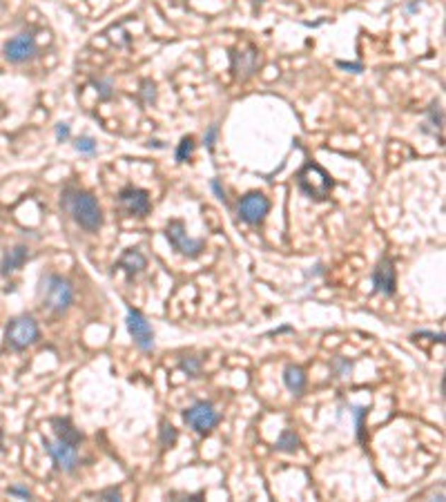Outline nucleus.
<instances>
[{"mask_svg": "<svg viewBox=\"0 0 446 502\" xmlns=\"http://www.w3.org/2000/svg\"><path fill=\"white\" fill-rule=\"evenodd\" d=\"M94 496L101 498V500H121V498H123L118 486H110V489H103V491H98V494H94Z\"/></svg>", "mask_w": 446, "mask_h": 502, "instance_id": "25", "label": "nucleus"}, {"mask_svg": "<svg viewBox=\"0 0 446 502\" xmlns=\"http://www.w3.org/2000/svg\"><path fill=\"white\" fill-rule=\"evenodd\" d=\"M217 135H219V127L217 125H210L207 127V132H205V139H203V143H205V147L207 150H215V141H217Z\"/></svg>", "mask_w": 446, "mask_h": 502, "instance_id": "26", "label": "nucleus"}, {"mask_svg": "<svg viewBox=\"0 0 446 502\" xmlns=\"http://www.w3.org/2000/svg\"><path fill=\"white\" fill-rule=\"evenodd\" d=\"M373 290L384 297H393L397 290V277H395V263L391 257H382L373 270Z\"/></svg>", "mask_w": 446, "mask_h": 502, "instance_id": "10", "label": "nucleus"}, {"mask_svg": "<svg viewBox=\"0 0 446 502\" xmlns=\"http://www.w3.org/2000/svg\"><path fill=\"white\" fill-rule=\"evenodd\" d=\"M299 445H302L299 435H297L295 431H290V429H286L284 433L279 435V440H277L275 449H277V451H281V453H295L297 449H299Z\"/></svg>", "mask_w": 446, "mask_h": 502, "instance_id": "18", "label": "nucleus"}, {"mask_svg": "<svg viewBox=\"0 0 446 502\" xmlns=\"http://www.w3.org/2000/svg\"><path fill=\"white\" fill-rule=\"evenodd\" d=\"M94 87L101 98H110L112 96V85L110 83H103V81H94Z\"/></svg>", "mask_w": 446, "mask_h": 502, "instance_id": "28", "label": "nucleus"}, {"mask_svg": "<svg viewBox=\"0 0 446 502\" xmlns=\"http://www.w3.org/2000/svg\"><path fill=\"white\" fill-rule=\"evenodd\" d=\"M183 422L199 435H207L219 424V413L215 411L212 402H195L183 411Z\"/></svg>", "mask_w": 446, "mask_h": 502, "instance_id": "5", "label": "nucleus"}, {"mask_svg": "<svg viewBox=\"0 0 446 502\" xmlns=\"http://www.w3.org/2000/svg\"><path fill=\"white\" fill-rule=\"evenodd\" d=\"M50 424H52V429L56 433V440L67 442V445H72V447H79L83 442V433L72 424L69 418H52Z\"/></svg>", "mask_w": 446, "mask_h": 502, "instance_id": "14", "label": "nucleus"}, {"mask_svg": "<svg viewBox=\"0 0 446 502\" xmlns=\"http://www.w3.org/2000/svg\"><path fill=\"white\" fill-rule=\"evenodd\" d=\"M38 300H40V306L45 308V311H50L54 315H63V313H67V308L74 302L72 284L61 275H45L40 279Z\"/></svg>", "mask_w": 446, "mask_h": 502, "instance_id": "1", "label": "nucleus"}, {"mask_svg": "<svg viewBox=\"0 0 446 502\" xmlns=\"http://www.w3.org/2000/svg\"><path fill=\"white\" fill-rule=\"evenodd\" d=\"M125 326H127L130 335L134 337V344L139 346V350H143V353L154 350V331L150 326V321L143 317V313L134 311V308H127Z\"/></svg>", "mask_w": 446, "mask_h": 502, "instance_id": "8", "label": "nucleus"}, {"mask_svg": "<svg viewBox=\"0 0 446 502\" xmlns=\"http://www.w3.org/2000/svg\"><path fill=\"white\" fill-rule=\"evenodd\" d=\"M56 139L58 141H67L69 139V125L67 123H58L56 125Z\"/></svg>", "mask_w": 446, "mask_h": 502, "instance_id": "30", "label": "nucleus"}, {"mask_svg": "<svg viewBox=\"0 0 446 502\" xmlns=\"http://www.w3.org/2000/svg\"><path fill=\"white\" fill-rule=\"evenodd\" d=\"M118 268H123L130 277H134V275H139L145 266H147V259L143 257V253L141 250H137V248H127L125 253H123V257L118 259Z\"/></svg>", "mask_w": 446, "mask_h": 502, "instance_id": "15", "label": "nucleus"}, {"mask_svg": "<svg viewBox=\"0 0 446 502\" xmlns=\"http://www.w3.org/2000/svg\"><path fill=\"white\" fill-rule=\"evenodd\" d=\"M63 203H65V208L69 210L72 219L76 221L83 230L94 232V230L101 228V224H103L101 205L92 195H89V192H81V190L67 192Z\"/></svg>", "mask_w": 446, "mask_h": 502, "instance_id": "2", "label": "nucleus"}, {"mask_svg": "<svg viewBox=\"0 0 446 502\" xmlns=\"http://www.w3.org/2000/svg\"><path fill=\"white\" fill-rule=\"evenodd\" d=\"M192 152H195V139L183 137L181 143H178V147H176V161L178 164H185V161L192 156Z\"/></svg>", "mask_w": 446, "mask_h": 502, "instance_id": "22", "label": "nucleus"}, {"mask_svg": "<svg viewBox=\"0 0 446 502\" xmlns=\"http://www.w3.org/2000/svg\"><path fill=\"white\" fill-rule=\"evenodd\" d=\"M40 331L38 324L32 315H18L7 324L5 331V344L11 350H25L27 346H32L38 342Z\"/></svg>", "mask_w": 446, "mask_h": 502, "instance_id": "4", "label": "nucleus"}, {"mask_svg": "<svg viewBox=\"0 0 446 502\" xmlns=\"http://www.w3.org/2000/svg\"><path fill=\"white\" fill-rule=\"evenodd\" d=\"M422 498L424 500H438V502H442L444 500V486L440 484V489H438V486H433V489H428L426 494H422Z\"/></svg>", "mask_w": 446, "mask_h": 502, "instance_id": "27", "label": "nucleus"}, {"mask_svg": "<svg viewBox=\"0 0 446 502\" xmlns=\"http://www.w3.org/2000/svg\"><path fill=\"white\" fill-rule=\"evenodd\" d=\"M230 61H232V72H234V79L236 81H248L252 74L257 69V61H259V52L246 45L244 50H234L230 54Z\"/></svg>", "mask_w": 446, "mask_h": 502, "instance_id": "13", "label": "nucleus"}, {"mask_svg": "<svg viewBox=\"0 0 446 502\" xmlns=\"http://www.w3.org/2000/svg\"><path fill=\"white\" fill-rule=\"evenodd\" d=\"M176 440H178V431L174 429V424H170L168 420H161V424H159V442H161V447L170 449V447L176 445Z\"/></svg>", "mask_w": 446, "mask_h": 502, "instance_id": "19", "label": "nucleus"}, {"mask_svg": "<svg viewBox=\"0 0 446 502\" xmlns=\"http://www.w3.org/2000/svg\"><path fill=\"white\" fill-rule=\"evenodd\" d=\"M284 384H286V389L295 395H302L304 389H306V371L302 366H297V364H288L284 368Z\"/></svg>", "mask_w": 446, "mask_h": 502, "instance_id": "16", "label": "nucleus"}, {"mask_svg": "<svg viewBox=\"0 0 446 502\" xmlns=\"http://www.w3.org/2000/svg\"><path fill=\"white\" fill-rule=\"evenodd\" d=\"M118 203L132 217H145L150 212V195L141 188H125L118 192Z\"/></svg>", "mask_w": 446, "mask_h": 502, "instance_id": "11", "label": "nucleus"}, {"mask_svg": "<svg viewBox=\"0 0 446 502\" xmlns=\"http://www.w3.org/2000/svg\"><path fill=\"white\" fill-rule=\"evenodd\" d=\"M166 237L170 241V246L176 250L178 255H183L188 259H195L203 253L205 244L201 239H190L188 232H185V226L183 221H170L168 224V230H166Z\"/></svg>", "mask_w": 446, "mask_h": 502, "instance_id": "6", "label": "nucleus"}, {"mask_svg": "<svg viewBox=\"0 0 446 502\" xmlns=\"http://www.w3.org/2000/svg\"><path fill=\"white\" fill-rule=\"evenodd\" d=\"M178 368H181V371H183L185 375H190V377H197V375L201 373V360H199V358H195V355H190V358H181V360H178Z\"/></svg>", "mask_w": 446, "mask_h": 502, "instance_id": "21", "label": "nucleus"}, {"mask_svg": "<svg viewBox=\"0 0 446 502\" xmlns=\"http://www.w3.org/2000/svg\"><path fill=\"white\" fill-rule=\"evenodd\" d=\"M168 498H181V500H201V498H203V494H176V491H172V494H168Z\"/></svg>", "mask_w": 446, "mask_h": 502, "instance_id": "33", "label": "nucleus"}, {"mask_svg": "<svg viewBox=\"0 0 446 502\" xmlns=\"http://www.w3.org/2000/svg\"><path fill=\"white\" fill-rule=\"evenodd\" d=\"M42 445H45V451L50 453V457L54 460L58 471H63V474H74V471L79 469L76 447H72V445L61 442V440H50V438H42Z\"/></svg>", "mask_w": 446, "mask_h": 502, "instance_id": "7", "label": "nucleus"}, {"mask_svg": "<svg viewBox=\"0 0 446 502\" xmlns=\"http://www.w3.org/2000/svg\"><path fill=\"white\" fill-rule=\"evenodd\" d=\"M210 186H212V190H215V195H217V199H219V201H223V203H226V192H223V188H221L219 179H212V181H210Z\"/></svg>", "mask_w": 446, "mask_h": 502, "instance_id": "32", "label": "nucleus"}, {"mask_svg": "<svg viewBox=\"0 0 446 502\" xmlns=\"http://www.w3.org/2000/svg\"><path fill=\"white\" fill-rule=\"evenodd\" d=\"M29 253H27V248L25 246H16L13 250H9V253L3 257V263H0V273H3L5 277L11 275L13 270H18L21 266L27 261Z\"/></svg>", "mask_w": 446, "mask_h": 502, "instance_id": "17", "label": "nucleus"}, {"mask_svg": "<svg viewBox=\"0 0 446 502\" xmlns=\"http://www.w3.org/2000/svg\"><path fill=\"white\" fill-rule=\"evenodd\" d=\"M74 145H76V150L81 154H94L96 152V141L92 137H81Z\"/></svg>", "mask_w": 446, "mask_h": 502, "instance_id": "24", "label": "nucleus"}, {"mask_svg": "<svg viewBox=\"0 0 446 502\" xmlns=\"http://www.w3.org/2000/svg\"><path fill=\"white\" fill-rule=\"evenodd\" d=\"M368 413V406H350V416L355 420V431H357V440L364 445V418Z\"/></svg>", "mask_w": 446, "mask_h": 502, "instance_id": "20", "label": "nucleus"}, {"mask_svg": "<svg viewBox=\"0 0 446 502\" xmlns=\"http://www.w3.org/2000/svg\"><path fill=\"white\" fill-rule=\"evenodd\" d=\"M268 212H270V201L261 192H248L239 201V217L248 226H259Z\"/></svg>", "mask_w": 446, "mask_h": 502, "instance_id": "9", "label": "nucleus"}, {"mask_svg": "<svg viewBox=\"0 0 446 502\" xmlns=\"http://www.w3.org/2000/svg\"><path fill=\"white\" fill-rule=\"evenodd\" d=\"M7 494H9V496H18V498H25V500L32 498V494H29L27 489H23V486H9Z\"/></svg>", "mask_w": 446, "mask_h": 502, "instance_id": "31", "label": "nucleus"}, {"mask_svg": "<svg viewBox=\"0 0 446 502\" xmlns=\"http://www.w3.org/2000/svg\"><path fill=\"white\" fill-rule=\"evenodd\" d=\"M297 183H299V188L315 201H326L331 197L333 188H335L333 176L326 172L319 164H306L299 170V174H297Z\"/></svg>", "mask_w": 446, "mask_h": 502, "instance_id": "3", "label": "nucleus"}, {"mask_svg": "<svg viewBox=\"0 0 446 502\" xmlns=\"http://www.w3.org/2000/svg\"><path fill=\"white\" fill-rule=\"evenodd\" d=\"M337 67H339V69H348V72H355V74L364 72V65H362V63H344V61H337Z\"/></svg>", "mask_w": 446, "mask_h": 502, "instance_id": "29", "label": "nucleus"}, {"mask_svg": "<svg viewBox=\"0 0 446 502\" xmlns=\"http://www.w3.org/2000/svg\"><path fill=\"white\" fill-rule=\"evenodd\" d=\"M331 368H333L335 377H346V375L350 373L353 364H350L348 360H344V358H335L333 364H331Z\"/></svg>", "mask_w": 446, "mask_h": 502, "instance_id": "23", "label": "nucleus"}, {"mask_svg": "<svg viewBox=\"0 0 446 502\" xmlns=\"http://www.w3.org/2000/svg\"><path fill=\"white\" fill-rule=\"evenodd\" d=\"M36 52H38V47H36V40L32 34H18L11 40H7V45H5V58L9 63H25V61H29V58H34Z\"/></svg>", "mask_w": 446, "mask_h": 502, "instance_id": "12", "label": "nucleus"}]
</instances>
